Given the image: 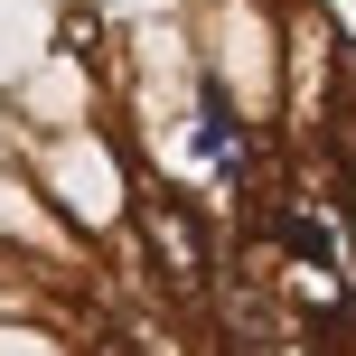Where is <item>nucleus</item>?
<instances>
[{
  "label": "nucleus",
  "instance_id": "1",
  "mask_svg": "<svg viewBox=\"0 0 356 356\" xmlns=\"http://www.w3.org/2000/svg\"><path fill=\"white\" fill-rule=\"evenodd\" d=\"M225 225H207V207H197L188 188H169L160 169H141V188H131V225H122V253L150 272V291H160V309H188V319H207L216 300V272H225Z\"/></svg>",
  "mask_w": 356,
  "mask_h": 356
}]
</instances>
